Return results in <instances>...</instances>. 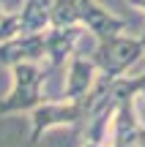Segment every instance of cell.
Masks as SVG:
<instances>
[{
  "label": "cell",
  "instance_id": "5",
  "mask_svg": "<svg viewBox=\"0 0 145 147\" xmlns=\"http://www.w3.org/2000/svg\"><path fill=\"white\" fill-rule=\"evenodd\" d=\"M96 71H99V65L93 63V57H82V55L71 57L69 74H66V84H63L66 101H80V98H85V95L93 90L96 79H99Z\"/></svg>",
  "mask_w": 145,
  "mask_h": 147
},
{
  "label": "cell",
  "instance_id": "8",
  "mask_svg": "<svg viewBox=\"0 0 145 147\" xmlns=\"http://www.w3.org/2000/svg\"><path fill=\"white\" fill-rule=\"evenodd\" d=\"M131 5H134V8H140V11H145V0H129Z\"/></svg>",
  "mask_w": 145,
  "mask_h": 147
},
{
  "label": "cell",
  "instance_id": "9",
  "mask_svg": "<svg viewBox=\"0 0 145 147\" xmlns=\"http://www.w3.org/2000/svg\"><path fill=\"white\" fill-rule=\"evenodd\" d=\"M85 147H104V144H93V142H85Z\"/></svg>",
  "mask_w": 145,
  "mask_h": 147
},
{
  "label": "cell",
  "instance_id": "4",
  "mask_svg": "<svg viewBox=\"0 0 145 147\" xmlns=\"http://www.w3.org/2000/svg\"><path fill=\"white\" fill-rule=\"evenodd\" d=\"M47 55V38L41 33H22L11 41L0 44V63L16 65V63H36L38 57Z\"/></svg>",
  "mask_w": 145,
  "mask_h": 147
},
{
  "label": "cell",
  "instance_id": "3",
  "mask_svg": "<svg viewBox=\"0 0 145 147\" xmlns=\"http://www.w3.org/2000/svg\"><path fill=\"white\" fill-rule=\"evenodd\" d=\"M33 117V134L30 142H38L44 136V131L52 125H63V123H77L82 120V109L77 101H49V104H38L30 112Z\"/></svg>",
  "mask_w": 145,
  "mask_h": 147
},
{
  "label": "cell",
  "instance_id": "6",
  "mask_svg": "<svg viewBox=\"0 0 145 147\" xmlns=\"http://www.w3.org/2000/svg\"><path fill=\"white\" fill-rule=\"evenodd\" d=\"M77 3H80V25H85L96 38L120 36L126 30V22L104 11L99 3H93V0H77Z\"/></svg>",
  "mask_w": 145,
  "mask_h": 147
},
{
  "label": "cell",
  "instance_id": "7",
  "mask_svg": "<svg viewBox=\"0 0 145 147\" xmlns=\"http://www.w3.org/2000/svg\"><path fill=\"white\" fill-rule=\"evenodd\" d=\"M16 36H22V19H19V14L8 16V14L0 11V44L11 41V38H16Z\"/></svg>",
  "mask_w": 145,
  "mask_h": 147
},
{
  "label": "cell",
  "instance_id": "1",
  "mask_svg": "<svg viewBox=\"0 0 145 147\" xmlns=\"http://www.w3.org/2000/svg\"><path fill=\"white\" fill-rule=\"evenodd\" d=\"M14 71V87H11L8 98L0 101V115H11V112H33L38 104H44V71L36 63H16L11 65Z\"/></svg>",
  "mask_w": 145,
  "mask_h": 147
},
{
  "label": "cell",
  "instance_id": "2",
  "mask_svg": "<svg viewBox=\"0 0 145 147\" xmlns=\"http://www.w3.org/2000/svg\"><path fill=\"white\" fill-rule=\"evenodd\" d=\"M145 55V47L140 38H126L120 36H110V38H99L96 55H93V63L101 68L104 76H126L129 68Z\"/></svg>",
  "mask_w": 145,
  "mask_h": 147
}]
</instances>
